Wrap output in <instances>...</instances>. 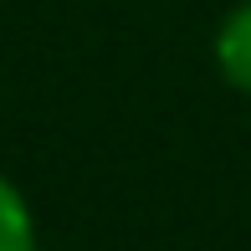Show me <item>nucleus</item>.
<instances>
[{
    "instance_id": "f257e3e1",
    "label": "nucleus",
    "mask_w": 251,
    "mask_h": 251,
    "mask_svg": "<svg viewBox=\"0 0 251 251\" xmlns=\"http://www.w3.org/2000/svg\"><path fill=\"white\" fill-rule=\"evenodd\" d=\"M210 62L231 93L251 98V0H236L210 36Z\"/></svg>"
},
{
    "instance_id": "f03ea898",
    "label": "nucleus",
    "mask_w": 251,
    "mask_h": 251,
    "mask_svg": "<svg viewBox=\"0 0 251 251\" xmlns=\"http://www.w3.org/2000/svg\"><path fill=\"white\" fill-rule=\"evenodd\" d=\"M0 251H36V210L10 175H0Z\"/></svg>"
}]
</instances>
